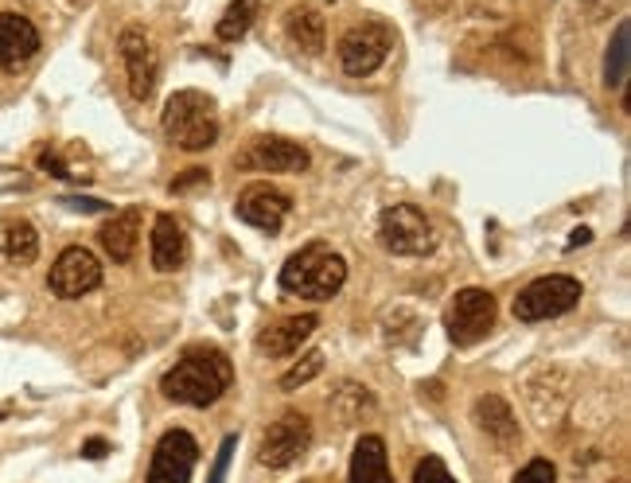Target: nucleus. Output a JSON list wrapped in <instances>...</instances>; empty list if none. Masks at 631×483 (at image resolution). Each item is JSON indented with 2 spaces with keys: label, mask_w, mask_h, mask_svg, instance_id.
<instances>
[{
  "label": "nucleus",
  "mask_w": 631,
  "mask_h": 483,
  "mask_svg": "<svg viewBox=\"0 0 631 483\" xmlns=\"http://www.w3.org/2000/svg\"><path fill=\"white\" fill-rule=\"evenodd\" d=\"M234 366L218 347H187L176 358V366H168L160 378V394L168 402L191 405V410H207L218 397L230 390Z\"/></svg>",
  "instance_id": "f257e3e1"
},
{
  "label": "nucleus",
  "mask_w": 631,
  "mask_h": 483,
  "mask_svg": "<svg viewBox=\"0 0 631 483\" xmlns=\"http://www.w3.org/2000/svg\"><path fill=\"white\" fill-rule=\"evenodd\" d=\"M347 280V262L327 241H308L280 269V288L304 300H332Z\"/></svg>",
  "instance_id": "f03ea898"
},
{
  "label": "nucleus",
  "mask_w": 631,
  "mask_h": 483,
  "mask_svg": "<svg viewBox=\"0 0 631 483\" xmlns=\"http://www.w3.org/2000/svg\"><path fill=\"white\" fill-rule=\"evenodd\" d=\"M215 98L203 90H176L160 114L164 137L184 152H203L218 140V117Z\"/></svg>",
  "instance_id": "7ed1b4c3"
},
{
  "label": "nucleus",
  "mask_w": 631,
  "mask_h": 483,
  "mask_svg": "<svg viewBox=\"0 0 631 483\" xmlns=\"http://www.w3.org/2000/svg\"><path fill=\"white\" fill-rule=\"evenodd\" d=\"M378 241L382 249L397 257H425L436 249V230L428 223V215L413 203H394L382 210L378 218Z\"/></svg>",
  "instance_id": "20e7f679"
},
{
  "label": "nucleus",
  "mask_w": 631,
  "mask_h": 483,
  "mask_svg": "<svg viewBox=\"0 0 631 483\" xmlns=\"http://www.w3.org/2000/svg\"><path fill=\"white\" fill-rule=\"evenodd\" d=\"M581 280L569 277V273H550V277H538L514 296V319L522 324H542V319H558L569 308H576L581 300Z\"/></svg>",
  "instance_id": "39448f33"
},
{
  "label": "nucleus",
  "mask_w": 631,
  "mask_h": 483,
  "mask_svg": "<svg viewBox=\"0 0 631 483\" xmlns=\"http://www.w3.org/2000/svg\"><path fill=\"white\" fill-rule=\"evenodd\" d=\"M390 51H394V31L378 20H363V23H355V28H347L339 39V47H335L339 67L347 70L351 78L374 75V70L390 59Z\"/></svg>",
  "instance_id": "423d86ee"
},
{
  "label": "nucleus",
  "mask_w": 631,
  "mask_h": 483,
  "mask_svg": "<svg viewBox=\"0 0 631 483\" xmlns=\"http://www.w3.org/2000/svg\"><path fill=\"white\" fill-rule=\"evenodd\" d=\"M312 448V421L300 410H288L273 421L257 441V460L265 467H293L296 460H304V452Z\"/></svg>",
  "instance_id": "0eeeda50"
},
{
  "label": "nucleus",
  "mask_w": 631,
  "mask_h": 483,
  "mask_svg": "<svg viewBox=\"0 0 631 483\" xmlns=\"http://www.w3.org/2000/svg\"><path fill=\"white\" fill-rule=\"evenodd\" d=\"M495 296L487 288H460L448 308V339L456 347H475L495 327Z\"/></svg>",
  "instance_id": "6e6552de"
},
{
  "label": "nucleus",
  "mask_w": 631,
  "mask_h": 483,
  "mask_svg": "<svg viewBox=\"0 0 631 483\" xmlns=\"http://www.w3.org/2000/svg\"><path fill=\"white\" fill-rule=\"evenodd\" d=\"M101 285V262L86 246H67L55 257L51 273H47V288L62 300H78V296L93 293Z\"/></svg>",
  "instance_id": "1a4fd4ad"
},
{
  "label": "nucleus",
  "mask_w": 631,
  "mask_h": 483,
  "mask_svg": "<svg viewBox=\"0 0 631 483\" xmlns=\"http://www.w3.org/2000/svg\"><path fill=\"white\" fill-rule=\"evenodd\" d=\"M121 62H125V75H129V90L137 101H148L156 90V78H160V55H156V43L145 28H125L121 39Z\"/></svg>",
  "instance_id": "9d476101"
},
{
  "label": "nucleus",
  "mask_w": 631,
  "mask_h": 483,
  "mask_svg": "<svg viewBox=\"0 0 631 483\" xmlns=\"http://www.w3.org/2000/svg\"><path fill=\"white\" fill-rule=\"evenodd\" d=\"M195 460H199L195 436L187 433V428H168L152 448L148 483H191Z\"/></svg>",
  "instance_id": "9b49d317"
},
{
  "label": "nucleus",
  "mask_w": 631,
  "mask_h": 483,
  "mask_svg": "<svg viewBox=\"0 0 631 483\" xmlns=\"http://www.w3.org/2000/svg\"><path fill=\"white\" fill-rule=\"evenodd\" d=\"M308 164H312L308 148L288 137H254L234 156V168L238 171H304Z\"/></svg>",
  "instance_id": "f8f14e48"
},
{
  "label": "nucleus",
  "mask_w": 631,
  "mask_h": 483,
  "mask_svg": "<svg viewBox=\"0 0 631 483\" xmlns=\"http://www.w3.org/2000/svg\"><path fill=\"white\" fill-rule=\"evenodd\" d=\"M234 210H238V218L246 226H257V230H265V234H277L280 226H285L288 210H293V199L273 184H249L246 191L238 195Z\"/></svg>",
  "instance_id": "ddd939ff"
},
{
  "label": "nucleus",
  "mask_w": 631,
  "mask_h": 483,
  "mask_svg": "<svg viewBox=\"0 0 631 483\" xmlns=\"http://www.w3.org/2000/svg\"><path fill=\"white\" fill-rule=\"evenodd\" d=\"M319 327V316L316 312H300V316H288L280 319V324L265 327L262 335H257V351L269 358H288L296 355V351L304 347V343L312 339V332Z\"/></svg>",
  "instance_id": "4468645a"
},
{
  "label": "nucleus",
  "mask_w": 631,
  "mask_h": 483,
  "mask_svg": "<svg viewBox=\"0 0 631 483\" xmlns=\"http://www.w3.org/2000/svg\"><path fill=\"white\" fill-rule=\"evenodd\" d=\"M39 51V31L28 16L0 12V67H23Z\"/></svg>",
  "instance_id": "2eb2a0df"
},
{
  "label": "nucleus",
  "mask_w": 631,
  "mask_h": 483,
  "mask_svg": "<svg viewBox=\"0 0 631 483\" xmlns=\"http://www.w3.org/2000/svg\"><path fill=\"white\" fill-rule=\"evenodd\" d=\"M98 241L117 265H129L140 246V207H125L98 230Z\"/></svg>",
  "instance_id": "dca6fc26"
},
{
  "label": "nucleus",
  "mask_w": 631,
  "mask_h": 483,
  "mask_svg": "<svg viewBox=\"0 0 631 483\" xmlns=\"http://www.w3.org/2000/svg\"><path fill=\"white\" fill-rule=\"evenodd\" d=\"M148 249H152L156 273H171L187 262V234H184V226L176 223V215H156Z\"/></svg>",
  "instance_id": "f3484780"
},
{
  "label": "nucleus",
  "mask_w": 631,
  "mask_h": 483,
  "mask_svg": "<svg viewBox=\"0 0 631 483\" xmlns=\"http://www.w3.org/2000/svg\"><path fill=\"white\" fill-rule=\"evenodd\" d=\"M347 483H394V475H390L386 441H382V436H374V433L358 436L355 452H351Z\"/></svg>",
  "instance_id": "a211bd4d"
},
{
  "label": "nucleus",
  "mask_w": 631,
  "mask_h": 483,
  "mask_svg": "<svg viewBox=\"0 0 631 483\" xmlns=\"http://www.w3.org/2000/svg\"><path fill=\"white\" fill-rule=\"evenodd\" d=\"M472 417H475V425H480L495 444H503V448H511V444L519 441V421H514L511 405H506L499 394H483L480 402H475Z\"/></svg>",
  "instance_id": "6ab92c4d"
},
{
  "label": "nucleus",
  "mask_w": 631,
  "mask_h": 483,
  "mask_svg": "<svg viewBox=\"0 0 631 483\" xmlns=\"http://www.w3.org/2000/svg\"><path fill=\"white\" fill-rule=\"evenodd\" d=\"M285 31L304 55H319L324 51V39H327V28H324V16L316 8H293L285 16Z\"/></svg>",
  "instance_id": "aec40b11"
},
{
  "label": "nucleus",
  "mask_w": 631,
  "mask_h": 483,
  "mask_svg": "<svg viewBox=\"0 0 631 483\" xmlns=\"http://www.w3.org/2000/svg\"><path fill=\"white\" fill-rule=\"evenodd\" d=\"M371 410H374L371 390L355 386V382H339V394L327 397V413L339 421V428L358 425V417H363V413H371Z\"/></svg>",
  "instance_id": "412c9836"
},
{
  "label": "nucleus",
  "mask_w": 631,
  "mask_h": 483,
  "mask_svg": "<svg viewBox=\"0 0 631 483\" xmlns=\"http://www.w3.org/2000/svg\"><path fill=\"white\" fill-rule=\"evenodd\" d=\"M0 249H4L8 262H36L39 254V234L31 223H23V218H16V223H8L4 230H0Z\"/></svg>",
  "instance_id": "4be33fe9"
},
{
  "label": "nucleus",
  "mask_w": 631,
  "mask_h": 483,
  "mask_svg": "<svg viewBox=\"0 0 631 483\" xmlns=\"http://www.w3.org/2000/svg\"><path fill=\"white\" fill-rule=\"evenodd\" d=\"M257 12H262V0H230V8H226L223 20H218V28H215L218 39H226V43H238V39L254 28Z\"/></svg>",
  "instance_id": "5701e85b"
},
{
  "label": "nucleus",
  "mask_w": 631,
  "mask_h": 483,
  "mask_svg": "<svg viewBox=\"0 0 631 483\" xmlns=\"http://www.w3.org/2000/svg\"><path fill=\"white\" fill-rule=\"evenodd\" d=\"M628 39H631V23L620 20L612 31V43H608V55H604V82L612 86H623L628 78Z\"/></svg>",
  "instance_id": "b1692460"
},
{
  "label": "nucleus",
  "mask_w": 631,
  "mask_h": 483,
  "mask_svg": "<svg viewBox=\"0 0 631 483\" xmlns=\"http://www.w3.org/2000/svg\"><path fill=\"white\" fill-rule=\"evenodd\" d=\"M319 371H324V351H308V355H304L300 363L288 366V371L280 374V390H296V386H304V382H312Z\"/></svg>",
  "instance_id": "393cba45"
},
{
  "label": "nucleus",
  "mask_w": 631,
  "mask_h": 483,
  "mask_svg": "<svg viewBox=\"0 0 631 483\" xmlns=\"http://www.w3.org/2000/svg\"><path fill=\"white\" fill-rule=\"evenodd\" d=\"M413 483H456V480H452V472L444 467L441 456H425L413 467Z\"/></svg>",
  "instance_id": "a878e982"
},
{
  "label": "nucleus",
  "mask_w": 631,
  "mask_h": 483,
  "mask_svg": "<svg viewBox=\"0 0 631 483\" xmlns=\"http://www.w3.org/2000/svg\"><path fill=\"white\" fill-rule=\"evenodd\" d=\"M553 480H558V467H553V460H545V456L530 460V464L514 475V483H553Z\"/></svg>",
  "instance_id": "bb28decb"
},
{
  "label": "nucleus",
  "mask_w": 631,
  "mask_h": 483,
  "mask_svg": "<svg viewBox=\"0 0 631 483\" xmlns=\"http://www.w3.org/2000/svg\"><path fill=\"white\" fill-rule=\"evenodd\" d=\"M234 448H238V436H226L223 448H218V456H215V467H210V475H207V483H223L226 480V467H230Z\"/></svg>",
  "instance_id": "cd10ccee"
},
{
  "label": "nucleus",
  "mask_w": 631,
  "mask_h": 483,
  "mask_svg": "<svg viewBox=\"0 0 631 483\" xmlns=\"http://www.w3.org/2000/svg\"><path fill=\"white\" fill-rule=\"evenodd\" d=\"M203 184H210V171L207 168H191V171H184L179 179H171L168 191L179 195V191H191V187H203Z\"/></svg>",
  "instance_id": "c85d7f7f"
},
{
  "label": "nucleus",
  "mask_w": 631,
  "mask_h": 483,
  "mask_svg": "<svg viewBox=\"0 0 631 483\" xmlns=\"http://www.w3.org/2000/svg\"><path fill=\"white\" fill-rule=\"evenodd\" d=\"M62 207H70V210H109V203H101V199H90V195H62Z\"/></svg>",
  "instance_id": "c756f323"
},
{
  "label": "nucleus",
  "mask_w": 631,
  "mask_h": 483,
  "mask_svg": "<svg viewBox=\"0 0 631 483\" xmlns=\"http://www.w3.org/2000/svg\"><path fill=\"white\" fill-rule=\"evenodd\" d=\"M39 168H43V171H55V176H59V179H70L67 164H62L55 152H43V156H39Z\"/></svg>",
  "instance_id": "7c9ffc66"
},
{
  "label": "nucleus",
  "mask_w": 631,
  "mask_h": 483,
  "mask_svg": "<svg viewBox=\"0 0 631 483\" xmlns=\"http://www.w3.org/2000/svg\"><path fill=\"white\" fill-rule=\"evenodd\" d=\"M106 452H109V444L101 441V436H93V441H86V444H82V456H86V460H101V456H106Z\"/></svg>",
  "instance_id": "2f4dec72"
},
{
  "label": "nucleus",
  "mask_w": 631,
  "mask_h": 483,
  "mask_svg": "<svg viewBox=\"0 0 631 483\" xmlns=\"http://www.w3.org/2000/svg\"><path fill=\"white\" fill-rule=\"evenodd\" d=\"M589 241H592V230H584V226H581V230H573V234H569V249H576V246H589Z\"/></svg>",
  "instance_id": "473e14b6"
},
{
  "label": "nucleus",
  "mask_w": 631,
  "mask_h": 483,
  "mask_svg": "<svg viewBox=\"0 0 631 483\" xmlns=\"http://www.w3.org/2000/svg\"><path fill=\"white\" fill-rule=\"evenodd\" d=\"M70 4H75V8H86V4H90V0H70Z\"/></svg>",
  "instance_id": "72a5a7b5"
},
{
  "label": "nucleus",
  "mask_w": 631,
  "mask_h": 483,
  "mask_svg": "<svg viewBox=\"0 0 631 483\" xmlns=\"http://www.w3.org/2000/svg\"><path fill=\"white\" fill-rule=\"evenodd\" d=\"M0 417H4V410H0Z\"/></svg>",
  "instance_id": "f704fd0d"
}]
</instances>
